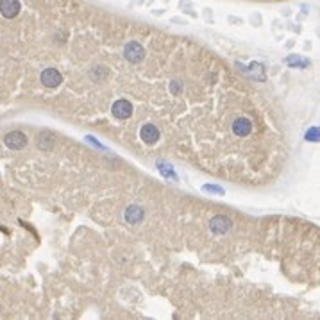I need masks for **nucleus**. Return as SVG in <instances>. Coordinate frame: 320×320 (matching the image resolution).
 I'll return each mask as SVG.
<instances>
[{"label":"nucleus","instance_id":"obj_1","mask_svg":"<svg viewBox=\"0 0 320 320\" xmlns=\"http://www.w3.org/2000/svg\"><path fill=\"white\" fill-rule=\"evenodd\" d=\"M123 56H125V59L131 63H140L145 57V50H143V47L138 43V41H131V43H127L125 45V49H123Z\"/></svg>","mask_w":320,"mask_h":320},{"label":"nucleus","instance_id":"obj_2","mask_svg":"<svg viewBox=\"0 0 320 320\" xmlns=\"http://www.w3.org/2000/svg\"><path fill=\"white\" fill-rule=\"evenodd\" d=\"M22 11L20 0H0V13L4 18H15Z\"/></svg>","mask_w":320,"mask_h":320},{"label":"nucleus","instance_id":"obj_3","mask_svg":"<svg viewBox=\"0 0 320 320\" xmlns=\"http://www.w3.org/2000/svg\"><path fill=\"white\" fill-rule=\"evenodd\" d=\"M111 111H113V117L115 118H118V120H125V118H129L132 115V106L129 100L120 98V100H117L115 104H113Z\"/></svg>","mask_w":320,"mask_h":320},{"label":"nucleus","instance_id":"obj_4","mask_svg":"<svg viewBox=\"0 0 320 320\" xmlns=\"http://www.w3.org/2000/svg\"><path fill=\"white\" fill-rule=\"evenodd\" d=\"M61 81H63V77L56 68H45V70L41 72V82H43V86L57 88L61 84Z\"/></svg>","mask_w":320,"mask_h":320},{"label":"nucleus","instance_id":"obj_5","mask_svg":"<svg viewBox=\"0 0 320 320\" xmlns=\"http://www.w3.org/2000/svg\"><path fill=\"white\" fill-rule=\"evenodd\" d=\"M5 145L13 150H20V148L27 147V136L20 131H13L5 134Z\"/></svg>","mask_w":320,"mask_h":320},{"label":"nucleus","instance_id":"obj_6","mask_svg":"<svg viewBox=\"0 0 320 320\" xmlns=\"http://www.w3.org/2000/svg\"><path fill=\"white\" fill-rule=\"evenodd\" d=\"M231 220L227 219V217H224V215H217V217H213L211 219V222H209V227H211V231H213L215 234H225L231 231Z\"/></svg>","mask_w":320,"mask_h":320},{"label":"nucleus","instance_id":"obj_7","mask_svg":"<svg viewBox=\"0 0 320 320\" xmlns=\"http://www.w3.org/2000/svg\"><path fill=\"white\" fill-rule=\"evenodd\" d=\"M140 136L145 143H156L159 140V129L152 123H145L140 131Z\"/></svg>","mask_w":320,"mask_h":320},{"label":"nucleus","instance_id":"obj_8","mask_svg":"<svg viewBox=\"0 0 320 320\" xmlns=\"http://www.w3.org/2000/svg\"><path fill=\"white\" fill-rule=\"evenodd\" d=\"M233 131L236 136H247L250 131H252V122H250L249 118H236L233 123Z\"/></svg>","mask_w":320,"mask_h":320},{"label":"nucleus","instance_id":"obj_9","mask_svg":"<svg viewBox=\"0 0 320 320\" xmlns=\"http://www.w3.org/2000/svg\"><path fill=\"white\" fill-rule=\"evenodd\" d=\"M123 217H125V222H129V224H138L143 219V209L140 206H129Z\"/></svg>","mask_w":320,"mask_h":320},{"label":"nucleus","instance_id":"obj_10","mask_svg":"<svg viewBox=\"0 0 320 320\" xmlns=\"http://www.w3.org/2000/svg\"><path fill=\"white\" fill-rule=\"evenodd\" d=\"M288 63H292V65H302V66H306L308 65V61H300V59H295V57H288Z\"/></svg>","mask_w":320,"mask_h":320},{"label":"nucleus","instance_id":"obj_11","mask_svg":"<svg viewBox=\"0 0 320 320\" xmlns=\"http://www.w3.org/2000/svg\"><path fill=\"white\" fill-rule=\"evenodd\" d=\"M311 136H313V142H319V129L313 127V131L308 132V138H311Z\"/></svg>","mask_w":320,"mask_h":320},{"label":"nucleus","instance_id":"obj_12","mask_svg":"<svg viewBox=\"0 0 320 320\" xmlns=\"http://www.w3.org/2000/svg\"><path fill=\"white\" fill-rule=\"evenodd\" d=\"M204 190H208V192H217V193H224L220 188H217V186H206Z\"/></svg>","mask_w":320,"mask_h":320}]
</instances>
